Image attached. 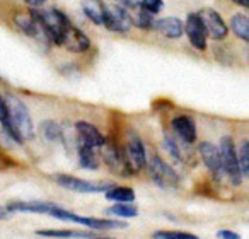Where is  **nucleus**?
<instances>
[{
	"label": "nucleus",
	"mask_w": 249,
	"mask_h": 239,
	"mask_svg": "<svg viewBox=\"0 0 249 239\" xmlns=\"http://www.w3.org/2000/svg\"><path fill=\"white\" fill-rule=\"evenodd\" d=\"M24 2L31 9H38V7H41V5H45L46 2H48V0H24Z\"/></svg>",
	"instance_id": "34"
},
{
	"label": "nucleus",
	"mask_w": 249,
	"mask_h": 239,
	"mask_svg": "<svg viewBox=\"0 0 249 239\" xmlns=\"http://www.w3.org/2000/svg\"><path fill=\"white\" fill-rule=\"evenodd\" d=\"M237 163H239V169H241L242 176H248L249 174V142L244 140L239 147L237 152Z\"/></svg>",
	"instance_id": "28"
},
{
	"label": "nucleus",
	"mask_w": 249,
	"mask_h": 239,
	"mask_svg": "<svg viewBox=\"0 0 249 239\" xmlns=\"http://www.w3.org/2000/svg\"><path fill=\"white\" fill-rule=\"evenodd\" d=\"M53 180L58 183V186L65 188L70 191H77V193H104L109 186H113V183H99V181H87L82 178L70 176V174H55Z\"/></svg>",
	"instance_id": "6"
},
{
	"label": "nucleus",
	"mask_w": 249,
	"mask_h": 239,
	"mask_svg": "<svg viewBox=\"0 0 249 239\" xmlns=\"http://www.w3.org/2000/svg\"><path fill=\"white\" fill-rule=\"evenodd\" d=\"M101 149H103V161L111 173L118 174V176H132L128 164L124 161L123 149H120L114 144H104Z\"/></svg>",
	"instance_id": "10"
},
{
	"label": "nucleus",
	"mask_w": 249,
	"mask_h": 239,
	"mask_svg": "<svg viewBox=\"0 0 249 239\" xmlns=\"http://www.w3.org/2000/svg\"><path fill=\"white\" fill-rule=\"evenodd\" d=\"M46 215L53 219H58L63 222H75L84 227L90 229V231H114V229H124L128 227L126 222L118 221V219H99V217H84V215H77L75 212L67 210V208L60 207L58 203L52 208Z\"/></svg>",
	"instance_id": "2"
},
{
	"label": "nucleus",
	"mask_w": 249,
	"mask_h": 239,
	"mask_svg": "<svg viewBox=\"0 0 249 239\" xmlns=\"http://www.w3.org/2000/svg\"><path fill=\"white\" fill-rule=\"evenodd\" d=\"M231 29L242 41H249V19L244 14H234L231 18Z\"/></svg>",
	"instance_id": "24"
},
{
	"label": "nucleus",
	"mask_w": 249,
	"mask_h": 239,
	"mask_svg": "<svg viewBox=\"0 0 249 239\" xmlns=\"http://www.w3.org/2000/svg\"><path fill=\"white\" fill-rule=\"evenodd\" d=\"M123 154H124V161L128 164V169L132 174H137L142 169H145L147 159H149V157H147V150H145V146H143L142 139L137 137L135 133H132L130 139L126 140Z\"/></svg>",
	"instance_id": "7"
},
{
	"label": "nucleus",
	"mask_w": 249,
	"mask_h": 239,
	"mask_svg": "<svg viewBox=\"0 0 249 239\" xmlns=\"http://www.w3.org/2000/svg\"><path fill=\"white\" fill-rule=\"evenodd\" d=\"M196 16L200 18L208 38L215 39V41H222V39L227 38L229 26L225 24V21L222 19V16L218 12H215L213 9H203Z\"/></svg>",
	"instance_id": "9"
},
{
	"label": "nucleus",
	"mask_w": 249,
	"mask_h": 239,
	"mask_svg": "<svg viewBox=\"0 0 249 239\" xmlns=\"http://www.w3.org/2000/svg\"><path fill=\"white\" fill-rule=\"evenodd\" d=\"M164 147H166V150L169 152V156L173 157V159L181 161V152H179V149H178V144L174 142L171 137H166V139H164Z\"/></svg>",
	"instance_id": "31"
},
{
	"label": "nucleus",
	"mask_w": 249,
	"mask_h": 239,
	"mask_svg": "<svg viewBox=\"0 0 249 239\" xmlns=\"http://www.w3.org/2000/svg\"><path fill=\"white\" fill-rule=\"evenodd\" d=\"M132 22H133V26L143 29V31H152V29H156L157 21L154 19L152 14H149V12H145L142 9V11L137 12L135 16H132Z\"/></svg>",
	"instance_id": "27"
},
{
	"label": "nucleus",
	"mask_w": 249,
	"mask_h": 239,
	"mask_svg": "<svg viewBox=\"0 0 249 239\" xmlns=\"http://www.w3.org/2000/svg\"><path fill=\"white\" fill-rule=\"evenodd\" d=\"M218 152H220V161H222V173L229 178L231 184L239 186L242 183V173L239 169L237 163V150H235L234 140L232 137L225 135L220 139V146H218Z\"/></svg>",
	"instance_id": "4"
},
{
	"label": "nucleus",
	"mask_w": 249,
	"mask_h": 239,
	"mask_svg": "<svg viewBox=\"0 0 249 239\" xmlns=\"http://www.w3.org/2000/svg\"><path fill=\"white\" fill-rule=\"evenodd\" d=\"M106 200L113 203H133L135 202V191L128 186H109L104 191Z\"/></svg>",
	"instance_id": "21"
},
{
	"label": "nucleus",
	"mask_w": 249,
	"mask_h": 239,
	"mask_svg": "<svg viewBox=\"0 0 249 239\" xmlns=\"http://www.w3.org/2000/svg\"><path fill=\"white\" fill-rule=\"evenodd\" d=\"M217 238L218 239H241V236L234 231H227V229H224V231L217 232Z\"/></svg>",
	"instance_id": "32"
},
{
	"label": "nucleus",
	"mask_w": 249,
	"mask_h": 239,
	"mask_svg": "<svg viewBox=\"0 0 249 239\" xmlns=\"http://www.w3.org/2000/svg\"><path fill=\"white\" fill-rule=\"evenodd\" d=\"M60 46H65V50H69L72 53H84L90 48V39L79 28L69 26L67 31L63 33V39Z\"/></svg>",
	"instance_id": "12"
},
{
	"label": "nucleus",
	"mask_w": 249,
	"mask_h": 239,
	"mask_svg": "<svg viewBox=\"0 0 249 239\" xmlns=\"http://www.w3.org/2000/svg\"><path fill=\"white\" fill-rule=\"evenodd\" d=\"M89 239H109V238H89Z\"/></svg>",
	"instance_id": "37"
},
{
	"label": "nucleus",
	"mask_w": 249,
	"mask_h": 239,
	"mask_svg": "<svg viewBox=\"0 0 249 239\" xmlns=\"http://www.w3.org/2000/svg\"><path fill=\"white\" fill-rule=\"evenodd\" d=\"M154 239H200V238L184 231H157L154 232Z\"/></svg>",
	"instance_id": "29"
},
{
	"label": "nucleus",
	"mask_w": 249,
	"mask_h": 239,
	"mask_svg": "<svg viewBox=\"0 0 249 239\" xmlns=\"http://www.w3.org/2000/svg\"><path fill=\"white\" fill-rule=\"evenodd\" d=\"M147 171H149V176L157 186L160 188H178L179 184V176L178 173L162 159L160 156L154 154L150 159H147Z\"/></svg>",
	"instance_id": "5"
},
{
	"label": "nucleus",
	"mask_w": 249,
	"mask_h": 239,
	"mask_svg": "<svg viewBox=\"0 0 249 239\" xmlns=\"http://www.w3.org/2000/svg\"><path fill=\"white\" fill-rule=\"evenodd\" d=\"M183 31L186 33L190 43L200 52L207 50V33L203 29L200 18L196 14H190L186 18V24H183Z\"/></svg>",
	"instance_id": "11"
},
{
	"label": "nucleus",
	"mask_w": 249,
	"mask_h": 239,
	"mask_svg": "<svg viewBox=\"0 0 249 239\" xmlns=\"http://www.w3.org/2000/svg\"><path fill=\"white\" fill-rule=\"evenodd\" d=\"M16 26H18L19 29H21L22 33H24L26 36H29V38L33 39H38V41H48L45 36V33L41 31V28L38 26V22L35 21V19H31L28 16H19V18H16Z\"/></svg>",
	"instance_id": "20"
},
{
	"label": "nucleus",
	"mask_w": 249,
	"mask_h": 239,
	"mask_svg": "<svg viewBox=\"0 0 249 239\" xmlns=\"http://www.w3.org/2000/svg\"><path fill=\"white\" fill-rule=\"evenodd\" d=\"M156 29H157V31H160L164 36H166V38H169V39L181 38V36H183V33H184L181 19L173 18V16L159 19V21L156 22Z\"/></svg>",
	"instance_id": "17"
},
{
	"label": "nucleus",
	"mask_w": 249,
	"mask_h": 239,
	"mask_svg": "<svg viewBox=\"0 0 249 239\" xmlns=\"http://www.w3.org/2000/svg\"><path fill=\"white\" fill-rule=\"evenodd\" d=\"M232 2L237 4V5H241V7H244V9L249 7V0H232Z\"/></svg>",
	"instance_id": "35"
},
{
	"label": "nucleus",
	"mask_w": 249,
	"mask_h": 239,
	"mask_svg": "<svg viewBox=\"0 0 249 239\" xmlns=\"http://www.w3.org/2000/svg\"><path fill=\"white\" fill-rule=\"evenodd\" d=\"M140 7H142L145 12H149V14L156 16V14H159V12L162 11L164 0H143Z\"/></svg>",
	"instance_id": "30"
},
{
	"label": "nucleus",
	"mask_w": 249,
	"mask_h": 239,
	"mask_svg": "<svg viewBox=\"0 0 249 239\" xmlns=\"http://www.w3.org/2000/svg\"><path fill=\"white\" fill-rule=\"evenodd\" d=\"M0 125H2V129H4V132L7 133V135L11 137V139L14 140V142H18L19 146H22V144H24V140H22V137L19 135V133L14 130V127H12L11 118H9L7 103H5V97H4V96H0Z\"/></svg>",
	"instance_id": "22"
},
{
	"label": "nucleus",
	"mask_w": 249,
	"mask_h": 239,
	"mask_svg": "<svg viewBox=\"0 0 249 239\" xmlns=\"http://www.w3.org/2000/svg\"><path fill=\"white\" fill-rule=\"evenodd\" d=\"M77 152H79V163L82 167L90 171H96L99 167V159H97V154L96 149L92 147H87V146H77Z\"/></svg>",
	"instance_id": "23"
},
{
	"label": "nucleus",
	"mask_w": 249,
	"mask_h": 239,
	"mask_svg": "<svg viewBox=\"0 0 249 239\" xmlns=\"http://www.w3.org/2000/svg\"><path fill=\"white\" fill-rule=\"evenodd\" d=\"M38 236L43 238H55V239H89L92 238L90 232L75 231V229H39L36 231Z\"/></svg>",
	"instance_id": "18"
},
{
	"label": "nucleus",
	"mask_w": 249,
	"mask_h": 239,
	"mask_svg": "<svg viewBox=\"0 0 249 239\" xmlns=\"http://www.w3.org/2000/svg\"><path fill=\"white\" fill-rule=\"evenodd\" d=\"M41 133L45 139L52 140V142H62L63 140L62 127L56 122H53V120H46V122L41 123Z\"/></svg>",
	"instance_id": "26"
},
{
	"label": "nucleus",
	"mask_w": 249,
	"mask_h": 239,
	"mask_svg": "<svg viewBox=\"0 0 249 239\" xmlns=\"http://www.w3.org/2000/svg\"><path fill=\"white\" fill-rule=\"evenodd\" d=\"M56 203L46 200H29V202H11L7 205V212H24V214H48Z\"/></svg>",
	"instance_id": "16"
},
{
	"label": "nucleus",
	"mask_w": 249,
	"mask_h": 239,
	"mask_svg": "<svg viewBox=\"0 0 249 239\" xmlns=\"http://www.w3.org/2000/svg\"><path fill=\"white\" fill-rule=\"evenodd\" d=\"M29 18L35 19L41 31L45 33L46 39L55 45H62L63 33L67 31L69 26H72L67 19L63 12L58 9H48V11H39V9H31L29 11Z\"/></svg>",
	"instance_id": "1"
},
{
	"label": "nucleus",
	"mask_w": 249,
	"mask_h": 239,
	"mask_svg": "<svg viewBox=\"0 0 249 239\" xmlns=\"http://www.w3.org/2000/svg\"><path fill=\"white\" fill-rule=\"evenodd\" d=\"M5 103H7L9 118H11V123L16 132L22 137V140L33 139L35 137V125H33V118L28 106L19 97L14 96L5 97Z\"/></svg>",
	"instance_id": "3"
},
{
	"label": "nucleus",
	"mask_w": 249,
	"mask_h": 239,
	"mask_svg": "<svg viewBox=\"0 0 249 239\" xmlns=\"http://www.w3.org/2000/svg\"><path fill=\"white\" fill-rule=\"evenodd\" d=\"M104 11H106V5L103 0H84L82 2V12L92 24H103Z\"/></svg>",
	"instance_id": "19"
},
{
	"label": "nucleus",
	"mask_w": 249,
	"mask_h": 239,
	"mask_svg": "<svg viewBox=\"0 0 249 239\" xmlns=\"http://www.w3.org/2000/svg\"><path fill=\"white\" fill-rule=\"evenodd\" d=\"M103 26H106L107 31L111 33H120V35H126L132 29V16L128 14V11L121 5H106L104 11V21Z\"/></svg>",
	"instance_id": "8"
},
{
	"label": "nucleus",
	"mask_w": 249,
	"mask_h": 239,
	"mask_svg": "<svg viewBox=\"0 0 249 239\" xmlns=\"http://www.w3.org/2000/svg\"><path fill=\"white\" fill-rule=\"evenodd\" d=\"M106 215L118 219H133L139 215V208L133 207L132 203H114L113 207L106 208Z\"/></svg>",
	"instance_id": "25"
},
{
	"label": "nucleus",
	"mask_w": 249,
	"mask_h": 239,
	"mask_svg": "<svg viewBox=\"0 0 249 239\" xmlns=\"http://www.w3.org/2000/svg\"><path fill=\"white\" fill-rule=\"evenodd\" d=\"M75 130H77V135H79V144H80V146L92 147V149H101V147L106 144L104 135L92 125V123L77 122Z\"/></svg>",
	"instance_id": "13"
},
{
	"label": "nucleus",
	"mask_w": 249,
	"mask_h": 239,
	"mask_svg": "<svg viewBox=\"0 0 249 239\" xmlns=\"http://www.w3.org/2000/svg\"><path fill=\"white\" fill-rule=\"evenodd\" d=\"M143 0H120V5L121 7H128V9H135V7H140L142 5Z\"/></svg>",
	"instance_id": "33"
},
{
	"label": "nucleus",
	"mask_w": 249,
	"mask_h": 239,
	"mask_svg": "<svg viewBox=\"0 0 249 239\" xmlns=\"http://www.w3.org/2000/svg\"><path fill=\"white\" fill-rule=\"evenodd\" d=\"M174 133L183 140L184 144L191 146L196 142V125H195L193 118H190L188 114H179L171 122Z\"/></svg>",
	"instance_id": "14"
},
{
	"label": "nucleus",
	"mask_w": 249,
	"mask_h": 239,
	"mask_svg": "<svg viewBox=\"0 0 249 239\" xmlns=\"http://www.w3.org/2000/svg\"><path fill=\"white\" fill-rule=\"evenodd\" d=\"M9 212H7V208H4V207H0V221H4V219H7L9 217Z\"/></svg>",
	"instance_id": "36"
},
{
	"label": "nucleus",
	"mask_w": 249,
	"mask_h": 239,
	"mask_svg": "<svg viewBox=\"0 0 249 239\" xmlns=\"http://www.w3.org/2000/svg\"><path fill=\"white\" fill-rule=\"evenodd\" d=\"M200 156L203 159L205 166L208 167L212 174L215 178H218L222 174V161H220V152H218V147L212 142H201L200 147Z\"/></svg>",
	"instance_id": "15"
}]
</instances>
